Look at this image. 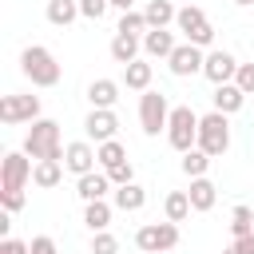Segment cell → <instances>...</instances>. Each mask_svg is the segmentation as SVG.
I'll return each mask as SVG.
<instances>
[{
    "label": "cell",
    "instance_id": "cell-19",
    "mask_svg": "<svg viewBox=\"0 0 254 254\" xmlns=\"http://www.w3.org/2000/svg\"><path fill=\"white\" fill-rule=\"evenodd\" d=\"M143 202H147V190H143L139 183H123V187L115 190V210H123V214L143 210Z\"/></svg>",
    "mask_w": 254,
    "mask_h": 254
},
{
    "label": "cell",
    "instance_id": "cell-31",
    "mask_svg": "<svg viewBox=\"0 0 254 254\" xmlns=\"http://www.w3.org/2000/svg\"><path fill=\"white\" fill-rule=\"evenodd\" d=\"M115 250H119L115 234H107V230H95V238H91V254H115Z\"/></svg>",
    "mask_w": 254,
    "mask_h": 254
},
{
    "label": "cell",
    "instance_id": "cell-21",
    "mask_svg": "<svg viewBox=\"0 0 254 254\" xmlns=\"http://www.w3.org/2000/svg\"><path fill=\"white\" fill-rule=\"evenodd\" d=\"M143 16H147V28H167V24L179 16V8H175L171 0H147Z\"/></svg>",
    "mask_w": 254,
    "mask_h": 254
},
{
    "label": "cell",
    "instance_id": "cell-11",
    "mask_svg": "<svg viewBox=\"0 0 254 254\" xmlns=\"http://www.w3.org/2000/svg\"><path fill=\"white\" fill-rule=\"evenodd\" d=\"M234 71H238V60L230 56V52H222V48H214V52H206V64H202V75L218 87V83H230L234 79Z\"/></svg>",
    "mask_w": 254,
    "mask_h": 254
},
{
    "label": "cell",
    "instance_id": "cell-18",
    "mask_svg": "<svg viewBox=\"0 0 254 254\" xmlns=\"http://www.w3.org/2000/svg\"><path fill=\"white\" fill-rule=\"evenodd\" d=\"M187 194H190V206H194L198 214L210 210V206L218 202V187H214L206 175H202V179H190V190H187Z\"/></svg>",
    "mask_w": 254,
    "mask_h": 254
},
{
    "label": "cell",
    "instance_id": "cell-24",
    "mask_svg": "<svg viewBox=\"0 0 254 254\" xmlns=\"http://www.w3.org/2000/svg\"><path fill=\"white\" fill-rule=\"evenodd\" d=\"M75 16H79V0H48V24L67 28Z\"/></svg>",
    "mask_w": 254,
    "mask_h": 254
},
{
    "label": "cell",
    "instance_id": "cell-8",
    "mask_svg": "<svg viewBox=\"0 0 254 254\" xmlns=\"http://www.w3.org/2000/svg\"><path fill=\"white\" fill-rule=\"evenodd\" d=\"M175 24H179V32H183L190 44H198V48L214 44V28H210V20L202 16V8L183 4V8H179V16H175Z\"/></svg>",
    "mask_w": 254,
    "mask_h": 254
},
{
    "label": "cell",
    "instance_id": "cell-2",
    "mask_svg": "<svg viewBox=\"0 0 254 254\" xmlns=\"http://www.w3.org/2000/svg\"><path fill=\"white\" fill-rule=\"evenodd\" d=\"M20 71H24L36 87H56V83H60V64H56V56H52L48 48H40V44H32V48L20 52Z\"/></svg>",
    "mask_w": 254,
    "mask_h": 254
},
{
    "label": "cell",
    "instance_id": "cell-30",
    "mask_svg": "<svg viewBox=\"0 0 254 254\" xmlns=\"http://www.w3.org/2000/svg\"><path fill=\"white\" fill-rule=\"evenodd\" d=\"M115 32H127V36H139V32H147V16L131 8V12H123V20H119V28H115Z\"/></svg>",
    "mask_w": 254,
    "mask_h": 254
},
{
    "label": "cell",
    "instance_id": "cell-41",
    "mask_svg": "<svg viewBox=\"0 0 254 254\" xmlns=\"http://www.w3.org/2000/svg\"><path fill=\"white\" fill-rule=\"evenodd\" d=\"M187 4H190V0H187Z\"/></svg>",
    "mask_w": 254,
    "mask_h": 254
},
{
    "label": "cell",
    "instance_id": "cell-7",
    "mask_svg": "<svg viewBox=\"0 0 254 254\" xmlns=\"http://www.w3.org/2000/svg\"><path fill=\"white\" fill-rule=\"evenodd\" d=\"M167 119H171L167 95L147 87V91L139 95V123H143V135H159V131H167Z\"/></svg>",
    "mask_w": 254,
    "mask_h": 254
},
{
    "label": "cell",
    "instance_id": "cell-3",
    "mask_svg": "<svg viewBox=\"0 0 254 254\" xmlns=\"http://www.w3.org/2000/svg\"><path fill=\"white\" fill-rule=\"evenodd\" d=\"M24 151L40 163V159H64V147H60V123L56 119H36L32 131L24 135Z\"/></svg>",
    "mask_w": 254,
    "mask_h": 254
},
{
    "label": "cell",
    "instance_id": "cell-35",
    "mask_svg": "<svg viewBox=\"0 0 254 254\" xmlns=\"http://www.w3.org/2000/svg\"><path fill=\"white\" fill-rule=\"evenodd\" d=\"M107 179H111L115 187H123V183H135V171H131V163H119V167L107 171Z\"/></svg>",
    "mask_w": 254,
    "mask_h": 254
},
{
    "label": "cell",
    "instance_id": "cell-16",
    "mask_svg": "<svg viewBox=\"0 0 254 254\" xmlns=\"http://www.w3.org/2000/svg\"><path fill=\"white\" fill-rule=\"evenodd\" d=\"M242 103H246V91H242V87H238L234 79H230V83H218V87H214V111H222V115H234V111H238Z\"/></svg>",
    "mask_w": 254,
    "mask_h": 254
},
{
    "label": "cell",
    "instance_id": "cell-28",
    "mask_svg": "<svg viewBox=\"0 0 254 254\" xmlns=\"http://www.w3.org/2000/svg\"><path fill=\"white\" fill-rule=\"evenodd\" d=\"M95 151H99V167H103V171H111V167L127 163V151H123V143H119V139H107V143H99Z\"/></svg>",
    "mask_w": 254,
    "mask_h": 254
},
{
    "label": "cell",
    "instance_id": "cell-38",
    "mask_svg": "<svg viewBox=\"0 0 254 254\" xmlns=\"http://www.w3.org/2000/svg\"><path fill=\"white\" fill-rule=\"evenodd\" d=\"M107 4H111V8H123V12H131V4H135V0H107Z\"/></svg>",
    "mask_w": 254,
    "mask_h": 254
},
{
    "label": "cell",
    "instance_id": "cell-25",
    "mask_svg": "<svg viewBox=\"0 0 254 254\" xmlns=\"http://www.w3.org/2000/svg\"><path fill=\"white\" fill-rule=\"evenodd\" d=\"M206 167H210V155H206L202 147H190V151H183V175H190V179H202V175H206Z\"/></svg>",
    "mask_w": 254,
    "mask_h": 254
},
{
    "label": "cell",
    "instance_id": "cell-37",
    "mask_svg": "<svg viewBox=\"0 0 254 254\" xmlns=\"http://www.w3.org/2000/svg\"><path fill=\"white\" fill-rule=\"evenodd\" d=\"M234 242H238V250H242V254H254V234H246V238H234Z\"/></svg>",
    "mask_w": 254,
    "mask_h": 254
},
{
    "label": "cell",
    "instance_id": "cell-17",
    "mask_svg": "<svg viewBox=\"0 0 254 254\" xmlns=\"http://www.w3.org/2000/svg\"><path fill=\"white\" fill-rule=\"evenodd\" d=\"M60 179H64V159H40L36 171H32V183H36L40 190L60 187Z\"/></svg>",
    "mask_w": 254,
    "mask_h": 254
},
{
    "label": "cell",
    "instance_id": "cell-4",
    "mask_svg": "<svg viewBox=\"0 0 254 254\" xmlns=\"http://www.w3.org/2000/svg\"><path fill=\"white\" fill-rule=\"evenodd\" d=\"M194 147H202L210 159H218V155L230 147V123H226L222 111L198 115V143H194Z\"/></svg>",
    "mask_w": 254,
    "mask_h": 254
},
{
    "label": "cell",
    "instance_id": "cell-34",
    "mask_svg": "<svg viewBox=\"0 0 254 254\" xmlns=\"http://www.w3.org/2000/svg\"><path fill=\"white\" fill-rule=\"evenodd\" d=\"M28 254H60V246H56V238L40 234V238H32V242H28Z\"/></svg>",
    "mask_w": 254,
    "mask_h": 254
},
{
    "label": "cell",
    "instance_id": "cell-5",
    "mask_svg": "<svg viewBox=\"0 0 254 254\" xmlns=\"http://www.w3.org/2000/svg\"><path fill=\"white\" fill-rule=\"evenodd\" d=\"M167 143L175 151H190L198 143V115L190 107H171V119H167Z\"/></svg>",
    "mask_w": 254,
    "mask_h": 254
},
{
    "label": "cell",
    "instance_id": "cell-29",
    "mask_svg": "<svg viewBox=\"0 0 254 254\" xmlns=\"http://www.w3.org/2000/svg\"><path fill=\"white\" fill-rule=\"evenodd\" d=\"M230 234H234V238L254 234V210H250V206H234V210H230Z\"/></svg>",
    "mask_w": 254,
    "mask_h": 254
},
{
    "label": "cell",
    "instance_id": "cell-14",
    "mask_svg": "<svg viewBox=\"0 0 254 254\" xmlns=\"http://www.w3.org/2000/svg\"><path fill=\"white\" fill-rule=\"evenodd\" d=\"M175 48H179V44H175V36H171L167 28H147V32H143V52H147V56L167 60Z\"/></svg>",
    "mask_w": 254,
    "mask_h": 254
},
{
    "label": "cell",
    "instance_id": "cell-15",
    "mask_svg": "<svg viewBox=\"0 0 254 254\" xmlns=\"http://www.w3.org/2000/svg\"><path fill=\"white\" fill-rule=\"evenodd\" d=\"M111 190V179H107V171L99 175V171H87V175H79V183H75V194L83 198V202H95V198H103Z\"/></svg>",
    "mask_w": 254,
    "mask_h": 254
},
{
    "label": "cell",
    "instance_id": "cell-6",
    "mask_svg": "<svg viewBox=\"0 0 254 254\" xmlns=\"http://www.w3.org/2000/svg\"><path fill=\"white\" fill-rule=\"evenodd\" d=\"M135 246H139L143 254H167V250L179 246V226H175L171 218H167V222H147V226H139Z\"/></svg>",
    "mask_w": 254,
    "mask_h": 254
},
{
    "label": "cell",
    "instance_id": "cell-10",
    "mask_svg": "<svg viewBox=\"0 0 254 254\" xmlns=\"http://www.w3.org/2000/svg\"><path fill=\"white\" fill-rule=\"evenodd\" d=\"M167 64H171V71L175 75H194V71H202V64H206V56H202V48L198 44H179L171 56H167Z\"/></svg>",
    "mask_w": 254,
    "mask_h": 254
},
{
    "label": "cell",
    "instance_id": "cell-22",
    "mask_svg": "<svg viewBox=\"0 0 254 254\" xmlns=\"http://www.w3.org/2000/svg\"><path fill=\"white\" fill-rule=\"evenodd\" d=\"M111 60H115V64H131V60H139V36L115 32V40H111Z\"/></svg>",
    "mask_w": 254,
    "mask_h": 254
},
{
    "label": "cell",
    "instance_id": "cell-32",
    "mask_svg": "<svg viewBox=\"0 0 254 254\" xmlns=\"http://www.w3.org/2000/svg\"><path fill=\"white\" fill-rule=\"evenodd\" d=\"M107 8H111L107 0H79V16H87V20H103Z\"/></svg>",
    "mask_w": 254,
    "mask_h": 254
},
{
    "label": "cell",
    "instance_id": "cell-27",
    "mask_svg": "<svg viewBox=\"0 0 254 254\" xmlns=\"http://www.w3.org/2000/svg\"><path fill=\"white\" fill-rule=\"evenodd\" d=\"M83 222L91 226V234H95V230H107V222H111V206H107L103 198L87 202V206H83Z\"/></svg>",
    "mask_w": 254,
    "mask_h": 254
},
{
    "label": "cell",
    "instance_id": "cell-13",
    "mask_svg": "<svg viewBox=\"0 0 254 254\" xmlns=\"http://www.w3.org/2000/svg\"><path fill=\"white\" fill-rule=\"evenodd\" d=\"M95 163H99V151H91V143H67L64 147V167L71 171V175H87V171H95Z\"/></svg>",
    "mask_w": 254,
    "mask_h": 254
},
{
    "label": "cell",
    "instance_id": "cell-40",
    "mask_svg": "<svg viewBox=\"0 0 254 254\" xmlns=\"http://www.w3.org/2000/svg\"><path fill=\"white\" fill-rule=\"evenodd\" d=\"M234 4H254V0H234Z\"/></svg>",
    "mask_w": 254,
    "mask_h": 254
},
{
    "label": "cell",
    "instance_id": "cell-9",
    "mask_svg": "<svg viewBox=\"0 0 254 254\" xmlns=\"http://www.w3.org/2000/svg\"><path fill=\"white\" fill-rule=\"evenodd\" d=\"M40 119V95H4L0 99V123H36Z\"/></svg>",
    "mask_w": 254,
    "mask_h": 254
},
{
    "label": "cell",
    "instance_id": "cell-12",
    "mask_svg": "<svg viewBox=\"0 0 254 254\" xmlns=\"http://www.w3.org/2000/svg\"><path fill=\"white\" fill-rule=\"evenodd\" d=\"M83 131H87V139L107 143V139H115L119 119H115V111H111V107H91V115L83 119Z\"/></svg>",
    "mask_w": 254,
    "mask_h": 254
},
{
    "label": "cell",
    "instance_id": "cell-20",
    "mask_svg": "<svg viewBox=\"0 0 254 254\" xmlns=\"http://www.w3.org/2000/svg\"><path fill=\"white\" fill-rule=\"evenodd\" d=\"M151 64H143V60H131V64H123V83L131 87V91H147L151 87Z\"/></svg>",
    "mask_w": 254,
    "mask_h": 254
},
{
    "label": "cell",
    "instance_id": "cell-23",
    "mask_svg": "<svg viewBox=\"0 0 254 254\" xmlns=\"http://www.w3.org/2000/svg\"><path fill=\"white\" fill-rule=\"evenodd\" d=\"M87 99H91V107H115L119 83H115V79H95V83L87 87Z\"/></svg>",
    "mask_w": 254,
    "mask_h": 254
},
{
    "label": "cell",
    "instance_id": "cell-36",
    "mask_svg": "<svg viewBox=\"0 0 254 254\" xmlns=\"http://www.w3.org/2000/svg\"><path fill=\"white\" fill-rule=\"evenodd\" d=\"M0 254H28V242H20V238H4V242H0Z\"/></svg>",
    "mask_w": 254,
    "mask_h": 254
},
{
    "label": "cell",
    "instance_id": "cell-39",
    "mask_svg": "<svg viewBox=\"0 0 254 254\" xmlns=\"http://www.w3.org/2000/svg\"><path fill=\"white\" fill-rule=\"evenodd\" d=\"M222 254H242V250H238V242H230V246H226Z\"/></svg>",
    "mask_w": 254,
    "mask_h": 254
},
{
    "label": "cell",
    "instance_id": "cell-33",
    "mask_svg": "<svg viewBox=\"0 0 254 254\" xmlns=\"http://www.w3.org/2000/svg\"><path fill=\"white\" fill-rule=\"evenodd\" d=\"M234 83H238L246 95H254V64H238V71H234Z\"/></svg>",
    "mask_w": 254,
    "mask_h": 254
},
{
    "label": "cell",
    "instance_id": "cell-26",
    "mask_svg": "<svg viewBox=\"0 0 254 254\" xmlns=\"http://www.w3.org/2000/svg\"><path fill=\"white\" fill-rule=\"evenodd\" d=\"M163 210H167V218H171V222H183L194 206H190V194H187V190H171V194H167V202H163Z\"/></svg>",
    "mask_w": 254,
    "mask_h": 254
},
{
    "label": "cell",
    "instance_id": "cell-1",
    "mask_svg": "<svg viewBox=\"0 0 254 254\" xmlns=\"http://www.w3.org/2000/svg\"><path fill=\"white\" fill-rule=\"evenodd\" d=\"M28 159H32L28 151H8L4 163H0V202H4V210L24 206V187H28L32 171H36Z\"/></svg>",
    "mask_w": 254,
    "mask_h": 254
}]
</instances>
